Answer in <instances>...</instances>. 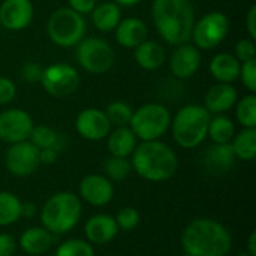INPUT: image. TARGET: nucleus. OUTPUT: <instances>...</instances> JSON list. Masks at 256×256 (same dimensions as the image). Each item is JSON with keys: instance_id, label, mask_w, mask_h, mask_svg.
<instances>
[{"instance_id": "1", "label": "nucleus", "mask_w": 256, "mask_h": 256, "mask_svg": "<svg viewBox=\"0 0 256 256\" xmlns=\"http://www.w3.org/2000/svg\"><path fill=\"white\" fill-rule=\"evenodd\" d=\"M182 248L192 256H226L232 246L230 231L218 220L198 218L182 234Z\"/></svg>"}, {"instance_id": "2", "label": "nucleus", "mask_w": 256, "mask_h": 256, "mask_svg": "<svg viewBox=\"0 0 256 256\" xmlns=\"http://www.w3.org/2000/svg\"><path fill=\"white\" fill-rule=\"evenodd\" d=\"M153 21L160 36L171 45H183L192 38L195 14L190 0H154Z\"/></svg>"}, {"instance_id": "3", "label": "nucleus", "mask_w": 256, "mask_h": 256, "mask_svg": "<svg viewBox=\"0 0 256 256\" xmlns=\"http://www.w3.org/2000/svg\"><path fill=\"white\" fill-rule=\"evenodd\" d=\"M132 170L144 180L159 183L166 182L177 172L178 159L174 150L159 140L142 141L130 154Z\"/></svg>"}, {"instance_id": "4", "label": "nucleus", "mask_w": 256, "mask_h": 256, "mask_svg": "<svg viewBox=\"0 0 256 256\" xmlns=\"http://www.w3.org/2000/svg\"><path fill=\"white\" fill-rule=\"evenodd\" d=\"M81 200L72 192H57L51 195L42 210V226L51 234H66L72 231L81 219Z\"/></svg>"}, {"instance_id": "5", "label": "nucleus", "mask_w": 256, "mask_h": 256, "mask_svg": "<svg viewBox=\"0 0 256 256\" xmlns=\"http://www.w3.org/2000/svg\"><path fill=\"white\" fill-rule=\"evenodd\" d=\"M210 112L204 105H186L178 110L172 120V136L183 148H195L206 138L210 123Z\"/></svg>"}, {"instance_id": "6", "label": "nucleus", "mask_w": 256, "mask_h": 256, "mask_svg": "<svg viewBox=\"0 0 256 256\" xmlns=\"http://www.w3.org/2000/svg\"><path fill=\"white\" fill-rule=\"evenodd\" d=\"M129 124L136 140L156 141L168 130L171 114L160 104H146L134 111Z\"/></svg>"}, {"instance_id": "7", "label": "nucleus", "mask_w": 256, "mask_h": 256, "mask_svg": "<svg viewBox=\"0 0 256 256\" xmlns=\"http://www.w3.org/2000/svg\"><path fill=\"white\" fill-rule=\"evenodd\" d=\"M46 32L50 39L58 46H75L86 34V21L82 15L70 8L54 10L48 20Z\"/></svg>"}, {"instance_id": "8", "label": "nucleus", "mask_w": 256, "mask_h": 256, "mask_svg": "<svg viewBox=\"0 0 256 256\" xmlns=\"http://www.w3.org/2000/svg\"><path fill=\"white\" fill-rule=\"evenodd\" d=\"M75 46L76 60L84 70L100 75L111 69L114 63V51L106 40L99 38H86Z\"/></svg>"}, {"instance_id": "9", "label": "nucleus", "mask_w": 256, "mask_h": 256, "mask_svg": "<svg viewBox=\"0 0 256 256\" xmlns=\"http://www.w3.org/2000/svg\"><path fill=\"white\" fill-rule=\"evenodd\" d=\"M230 33V20L225 14L213 10L206 14L196 24H194L192 38L198 48H216Z\"/></svg>"}, {"instance_id": "10", "label": "nucleus", "mask_w": 256, "mask_h": 256, "mask_svg": "<svg viewBox=\"0 0 256 256\" xmlns=\"http://www.w3.org/2000/svg\"><path fill=\"white\" fill-rule=\"evenodd\" d=\"M40 84L52 98H68L76 92L80 86V75L70 64L54 63L42 69Z\"/></svg>"}, {"instance_id": "11", "label": "nucleus", "mask_w": 256, "mask_h": 256, "mask_svg": "<svg viewBox=\"0 0 256 256\" xmlns=\"http://www.w3.org/2000/svg\"><path fill=\"white\" fill-rule=\"evenodd\" d=\"M40 166L39 148L28 140L10 144L6 153V168L15 177H28Z\"/></svg>"}, {"instance_id": "12", "label": "nucleus", "mask_w": 256, "mask_h": 256, "mask_svg": "<svg viewBox=\"0 0 256 256\" xmlns=\"http://www.w3.org/2000/svg\"><path fill=\"white\" fill-rule=\"evenodd\" d=\"M33 126L32 116L24 110H6L0 114V140L8 144L27 141Z\"/></svg>"}, {"instance_id": "13", "label": "nucleus", "mask_w": 256, "mask_h": 256, "mask_svg": "<svg viewBox=\"0 0 256 256\" xmlns=\"http://www.w3.org/2000/svg\"><path fill=\"white\" fill-rule=\"evenodd\" d=\"M111 123L105 114V111H100L98 108H86L82 110L76 120H75V129L87 141H100L108 136L111 132Z\"/></svg>"}, {"instance_id": "14", "label": "nucleus", "mask_w": 256, "mask_h": 256, "mask_svg": "<svg viewBox=\"0 0 256 256\" xmlns=\"http://www.w3.org/2000/svg\"><path fill=\"white\" fill-rule=\"evenodd\" d=\"M80 196L93 207H104L111 202L114 188L110 178L100 174L86 176L80 183Z\"/></svg>"}, {"instance_id": "15", "label": "nucleus", "mask_w": 256, "mask_h": 256, "mask_svg": "<svg viewBox=\"0 0 256 256\" xmlns=\"http://www.w3.org/2000/svg\"><path fill=\"white\" fill-rule=\"evenodd\" d=\"M33 20L30 0H4L0 4V24L12 32L26 28Z\"/></svg>"}, {"instance_id": "16", "label": "nucleus", "mask_w": 256, "mask_h": 256, "mask_svg": "<svg viewBox=\"0 0 256 256\" xmlns=\"http://www.w3.org/2000/svg\"><path fill=\"white\" fill-rule=\"evenodd\" d=\"M201 66V54L196 46L183 44L176 48L170 58V68L174 76L188 80L194 76Z\"/></svg>"}, {"instance_id": "17", "label": "nucleus", "mask_w": 256, "mask_h": 256, "mask_svg": "<svg viewBox=\"0 0 256 256\" xmlns=\"http://www.w3.org/2000/svg\"><path fill=\"white\" fill-rule=\"evenodd\" d=\"M84 234L90 244H106L118 234L117 222L110 214H94L84 225Z\"/></svg>"}, {"instance_id": "18", "label": "nucleus", "mask_w": 256, "mask_h": 256, "mask_svg": "<svg viewBox=\"0 0 256 256\" xmlns=\"http://www.w3.org/2000/svg\"><path fill=\"white\" fill-rule=\"evenodd\" d=\"M237 98L238 93L236 87H232L231 84L219 82L207 92L204 99V108L210 114H222L230 111L236 105Z\"/></svg>"}, {"instance_id": "19", "label": "nucleus", "mask_w": 256, "mask_h": 256, "mask_svg": "<svg viewBox=\"0 0 256 256\" xmlns=\"http://www.w3.org/2000/svg\"><path fill=\"white\" fill-rule=\"evenodd\" d=\"M204 166L212 174H226L236 162L234 150L230 144H213L204 154Z\"/></svg>"}, {"instance_id": "20", "label": "nucleus", "mask_w": 256, "mask_h": 256, "mask_svg": "<svg viewBox=\"0 0 256 256\" xmlns=\"http://www.w3.org/2000/svg\"><path fill=\"white\" fill-rule=\"evenodd\" d=\"M147 38V26L142 20L130 16L116 27V39L124 48H136Z\"/></svg>"}, {"instance_id": "21", "label": "nucleus", "mask_w": 256, "mask_h": 256, "mask_svg": "<svg viewBox=\"0 0 256 256\" xmlns=\"http://www.w3.org/2000/svg\"><path fill=\"white\" fill-rule=\"evenodd\" d=\"M21 250L30 256L45 254L52 244V236L44 226H32L26 230L18 242Z\"/></svg>"}, {"instance_id": "22", "label": "nucleus", "mask_w": 256, "mask_h": 256, "mask_svg": "<svg viewBox=\"0 0 256 256\" xmlns=\"http://www.w3.org/2000/svg\"><path fill=\"white\" fill-rule=\"evenodd\" d=\"M136 147V136L128 126H117L112 132L108 134L106 148L111 156L128 158L134 153Z\"/></svg>"}, {"instance_id": "23", "label": "nucleus", "mask_w": 256, "mask_h": 256, "mask_svg": "<svg viewBox=\"0 0 256 256\" xmlns=\"http://www.w3.org/2000/svg\"><path fill=\"white\" fill-rule=\"evenodd\" d=\"M240 62L230 52L216 54L210 62V72L219 82L231 84L240 75Z\"/></svg>"}, {"instance_id": "24", "label": "nucleus", "mask_w": 256, "mask_h": 256, "mask_svg": "<svg viewBox=\"0 0 256 256\" xmlns=\"http://www.w3.org/2000/svg\"><path fill=\"white\" fill-rule=\"evenodd\" d=\"M135 60L142 69L156 70L165 63L166 52L158 42L144 40L135 48Z\"/></svg>"}, {"instance_id": "25", "label": "nucleus", "mask_w": 256, "mask_h": 256, "mask_svg": "<svg viewBox=\"0 0 256 256\" xmlns=\"http://www.w3.org/2000/svg\"><path fill=\"white\" fill-rule=\"evenodd\" d=\"M92 20L98 30L111 32L122 21V12L117 3L105 2L100 3L99 6H94V9L92 10Z\"/></svg>"}, {"instance_id": "26", "label": "nucleus", "mask_w": 256, "mask_h": 256, "mask_svg": "<svg viewBox=\"0 0 256 256\" xmlns=\"http://www.w3.org/2000/svg\"><path fill=\"white\" fill-rule=\"evenodd\" d=\"M236 159L252 162L256 158V128H244L231 141Z\"/></svg>"}, {"instance_id": "27", "label": "nucleus", "mask_w": 256, "mask_h": 256, "mask_svg": "<svg viewBox=\"0 0 256 256\" xmlns=\"http://www.w3.org/2000/svg\"><path fill=\"white\" fill-rule=\"evenodd\" d=\"M207 135L214 144H230L236 135V126L230 117L218 114L214 118H210Z\"/></svg>"}, {"instance_id": "28", "label": "nucleus", "mask_w": 256, "mask_h": 256, "mask_svg": "<svg viewBox=\"0 0 256 256\" xmlns=\"http://www.w3.org/2000/svg\"><path fill=\"white\" fill-rule=\"evenodd\" d=\"M21 218V200L12 192H0V226H9Z\"/></svg>"}, {"instance_id": "29", "label": "nucleus", "mask_w": 256, "mask_h": 256, "mask_svg": "<svg viewBox=\"0 0 256 256\" xmlns=\"http://www.w3.org/2000/svg\"><path fill=\"white\" fill-rule=\"evenodd\" d=\"M28 141L34 147H38L39 150L40 148H48V147H56L57 148L58 135L52 128H50L46 124H39V126H33L32 134L28 136Z\"/></svg>"}, {"instance_id": "30", "label": "nucleus", "mask_w": 256, "mask_h": 256, "mask_svg": "<svg viewBox=\"0 0 256 256\" xmlns=\"http://www.w3.org/2000/svg\"><path fill=\"white\" fill-rule=\"evenodd\" d=\"M54 256H94V249L87 240L69 238L57 248Z\"/></svg>"}, {"instance_id": "31", "label": "nucleus", "mask_w": 256, "mask_h": 256, "mask_svg": "<svg viewBox=\"0 0 256 256\" xmlns=\"http://www.w3.org/2000/svg\"><path fill=\"white\" fill-rule=\"evenodd\" d=\"M237 120L244 128H256V96L250 93L244 96L237 105Z\"/></svg>"}, {"instance_id": "32", "label": "nucleus", "mask_w": 256, "mask_h": 256, "mask_svg": "<svg viewBox=\"0 0 256 256\" xmlns=\"http://www.w3.org/2000/svg\"><path fill=\"white\" fill-rule=\"evenodd\" d=\"M132 171V165L128 160V158H116L110 156L105 162V177L114 182L124 180Z\"/></svg>"}, {"instance_id": "33", "label": "nucleus", "mask_w": 256, "mask_h": 256, "mask_svg": "<svg viewBox=\"0 0 256 256\" xmlns=\"http://www.w3.org/2000/svg\"><path fill=\"white\" fill-rule=\"evenodd\" d=\"M108 120L111 124H116V126H128L130 118H132V108L124 104V102H112L106 106V111H105Z\"/></svg>"}, {"instance_id": "34", "label": "nucleus", "mask_w": 256, "mask_h": 256, "mask_svg": "<svg viewBox=\"0 0 256 256\" xmlns=\"http://www.w3.org/2000/svg\"><path fill=\"white\" fill-rule=\"evenodd\" d=\"M116 222H117V226L118 230H123V231H132L138 226L140 224V213L136 208L134 207H123L117 216L114 218Z\"/></svg>"}, {"instance_id": "35", "label": "nucleus", "mask_w": 256, "mask_h": 256, "mask_svg": "<svg viewBox=\"0 0 256 256\" xmlns=\"http://www.w3.org/2000/svg\"><path fill=\"white\" fill-rule=\"evenodd\" d=\"M238 78H242L244 87L250 92L255 93L256 92V60H250V62H244L240 66V75Z\"/></svg>"}, {"instance_id": "36", "label": "nucleus", "mask_w": 256, "mask_h": 256, "mask_svg": "<svg viewBox=\"0 0 256 256\" xmlns=\"http://www.w3.org/2000/svg\"><path fill=\"white\" fill-rule=\"evenodd\" d=\"M238 62L244 63V62H250L255 60L256 57V46L252 39H242L237 42L236 45V56H234Z\"/></svg>"}, {"instance_id": "37", "label": "nucleus", "mask_w": 256, "mask_h": 256, "mask_svg": "<svg viewBox=\"0 0 256 256\" xmlns=\"http://www.w3.org/2000/svg\"><path fill=\"white\" fill-rule=\"evenodd\" d=\"M16 96V87L12 80L0 76V105L12 102Z\"/></svg>"}, {"instance_id": "38", "label": "nucleus", "mask_w": 256, "mask_h": 256, "mask_svg": "<svg viewBox=\"0 0 256 256\" xmlns=\"http://www.w3.org/2000/svg\"><path fill=\"white\" fill-rule=\"evenodd\" d=\"M16 252V242L10 234H0V256H14Z\"/></svg>"}, {"instance_id": "39", "label": "nucleus", "mask_w": 256, "mask_h": 256, "mask_svg": "<svg viewBox=\"0 0 256 256\" xmlns=\"http://www.w3.org/2000/svg\"><path fill=\"white\" fill-rule=\"evenodd\" d=\"M68 3H69V8L78 12L80 15L92 14V10L96 6V0H68Z\"/></svg>"}, {"instance_id": "40", "label": "nucleus", "mask_w": 256, "mask_h": 256, "mask_svg": "<svg viewBox=\"0 0 256 256\" xmlns=\"http://www.w3.org/2000/svg\"><path fill=\"white\" fill-rule=\"evenodd\" d=\"M40 75H42V69L36 63H27L22 68V76L28 82H38V81H40Z\"/></svg>"}, {"instance_id": "41", "label": "nucleus", "mask_w": 256, "mask_h": 256, "mask_svg": "<svg viewBox=\"0 0 256 256\" xmlns=\"http://www.w3.org/2000/svg\"><path fill=\"white\" fill-rule=\"evenodd\" d=\"M57 158H58V150L56 147H48V148L39 150L40 165H52L57 162Z\"/></svg>"}, {"instance_id": "42", "label": "nucleus", "mask_w": 256, "mask_h": 256, "mask_svg": "<svg viewBox=\"0 0 256 256\" xmlns=\"http://www.w3.org/2000/svg\"><path fill=\"white\" fill-rule=\"evenodd\" d=\"M246 27L252 40L256 39V6H252L246 16Z\"/></svg>"}, {"instance_id": "43", "label": "nucleus", "mask_w": 256, "mask_h": 256, "mask_svg": "<svg viewBox=\"0 0 256 256\" xmlns=\"http://www.w3.org/2000/svg\"><path fill=\"white\" fill-rule=\"evenodd\" d=\"M36 214V206L32 202H21V218H33Z\"/></svg>"}, {"instance_id": "44", "label": "nucleus", "mask_w": 256, "mask_h": 256, "mask_svg": "<svg viewBox=\"0 0 256 256\" xmlns=\"http://www.w3.org/2000/svg\"><path fill=\"white\" fill-rule=\"evenodd\" d=\"M248 255L256 256V232L252 231L248 240Z\"/></svg>"}, {"instance_id": "45", "label": "nucleus", "mask_w": 256, "mask_h": 256, "mask_svg": "<svg viewBox=\"0 0 256 256\" xmlns=\"http://www.w3.org/2000/svg\"><path fill=\"white\" fill-rule=\"evenodd\" d=\"M142 0H116V3L122 4V6H135L138 3H141Z\"/></svg>"}, {"instance_id": "46", "label": "nucleus", "mask_w": 256, "mask_h": 256, "mask_svg": "<svg viewBox=\"0 0 256 256\" xmlns=\"http://www.w3.org/2000/svg\"><path fill=\"white\" fill-rule=\"evenodd\" d=\"M182 256H192V255H189V254H183Z\"/></svg>"}]
</instances>
